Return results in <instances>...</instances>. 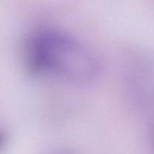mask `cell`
Here are the masks:
<instances>
[{
  "instance_id": "obj_1",
  "label": "cell",
  "mask_w": 154,
  "mask_h": 154,
  "mask_svg": "<svg viewBox=\"0 0 154 154\" xmlns=\"http://www.w3.org/2000/svg\"><path fill=\"white\" fill-rule=\"evenodd\" d=\"M28 55L34 69L75 82L89 81L98 70L97 60L87 48L59 32L36 35L29 42Z\"/></svg>"
}]
</instances>
